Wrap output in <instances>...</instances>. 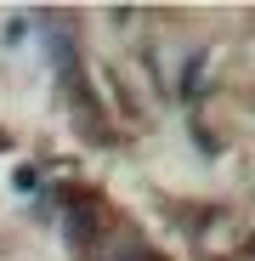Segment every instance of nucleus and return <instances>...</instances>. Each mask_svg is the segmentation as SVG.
I'll return each mask as SVG.
<instances>
[{
	"label": "nucleus",
	"mask_w": 255,
	"mask_h": 261,
	"mask_svg": "<svg viewBox=\"0 0 255 261\" xmlns=\"http://www.w3.org/2000/svg\"><path fill=\"white\" fill-rule=\"evenodd\" d=\"M108 261H159V255H153V250H142V244H119Z\"/></svg>",
	"instance_id": "f257e3e1"
}]
</instances>
